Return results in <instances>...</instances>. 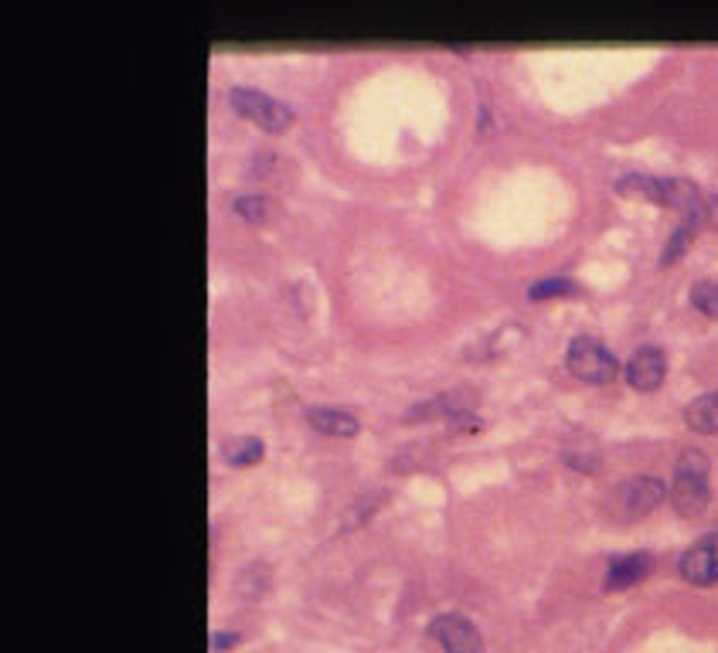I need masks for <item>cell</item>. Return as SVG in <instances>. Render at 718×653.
Returning <instances> with one entry per match:
<instances>
[{
    "instance_id": "6da1fadb",
    "label": "cell",
    "mask_w": 718,
    "mask_h": 653,
    "mask_svg": "<svg viewBox=\"0 0 718 653\" xmlns=\"http://www.w3.org/2000/svg\"><path fill=\"white\" fill-rule=\"evenodd\" d=\"M674 511L684 517H695L708 507L712 490H708V456L701 449H684L674 463V487H671Z\"/></svg>"
},
{
    "instance_id": "7a4b0ae2",
    "label": "cell",
    "mask_w": 718,
    "mask_h": 653,
    "mask_svg": "<svg viewBox=\"0 0 718 653\" xmlns=\"http://www.w3.org/2000/svg\"><path fill=\"white\" fill-rule=\"evenodd\" d=\"M569 371L582 381H593V385H603V381H613L616 371H620V361L613 358V351L603 341L589 334L572 337L569 344Z\"/></svg>"
},
{
    "instance_id": "3957f363",
    "label": "cell",
    "mask_w": 718,
    "mask_h": 653,
    "mask_svg": "<svg viewBox=\"0 0 718 653\" xmlns=\"http://www.w3.org/2000/svg\"><path fill=\"white\" fill-rule=\"evenodd\" d=\"M228 103L235 106V113L239 116H246V120L263 126V130H269V133H280L293 123V109L286 103H280V99L259 92V89H246V86L232 89L228 92Z\"/></svg>"
},
{
    "instance_id": "277c9868",
    "label": "cell",
    "mask_w": 718,
    "mask_h": 653,
    "mask_svg": "<svg viewBox=\"0 0 718 653\" xmlns=\"http://www.w3.org/2000/svg\"><path fill=\"white\" fill-rule=\"evenodd\" d=\"M429 633L439 640L446 653H480V633L463 613H443L433 619Z\"/></svg>"
},
{
    "instance_id": "5b68a950",
    "label": "cell",
    "mask_w": 718,
    "mask_h": 653,
    "mask_svg": "<svg viewBox=\"0 0 718 653\" xmlns=\"http://www.w3.org/2000/svg\"><path fill=\"white\" fill-rule=\"evenodd\" d=\"M664 371H667L664 351L661 347H654V344L637 347L627 361V381L637 388V392H654V388L664 381Z\"/></svg>"
},
{
    "instance_id": "8992f818",
    "label": "cell",
    "mask_w": 718,
    "mask_h": 653,
    "mask_svg": "<svg viewBox=\"0 0 718 653\" xmlns=\"http://www.w3.org/2000/svg\"><path fill=\"white\" fill-rule=\"evenodd\" d=\"M678 572H681V579L691 582V585L718 582V548H715V541L705 538V541H698V545H691L681 555Z\"/></svg>"
},
{
    "instance_id": "52a82bcc",
    "label": "cell",
    "mask_w": 718,
    "mask_h": 653,
    "mask_svg": "<svg viewBox=\"0 0 718 653\" xmlns=\"http://www.w3.org/2000/svg\"><path fill=\"white\" fill-rule=\"evenodd\" d=\"M616 500H620L623 514L640 517V514L654 511V507L664 500V483L657 480V477H630V480L620 487Z\"/></svg>"
},
{
    "instance_id": "ba28073f",
    "label": "cell",
    "mask_w": 718,
    "mask_h": 653,
    "mask_svg": "<svg viewBox=\"0 0 718 653\" xmlns=\"http://www.w3.org/2000/svg\"><path fill=\"white\" fill-rule=\"evenodd\" d=\"M307 422L317 432H324V436H337V439L354 436V432L361 429L358 415L348 409H334V405H314V409H307Z\"/></svg>"
},
{
    "instance_id": "9c48e42d",
    "label": "cell",
    "mask_w": 718,
    "mask_h": 653,
    "mask_svg": "<svg viewBox=\"0 0 718 653\" xmlns=\"http://www.w3.org/2000/svg\"><path fill=\"white\" fill-rule=\"evenodd\" d=\"M650 568H654V558L647 555V551H633V555H623L616 558L610 565V575H606V585L610 589H627V585L647 579Z\"/></svg>"
},
{
    "instance_id": "30bf717a",
    "label": "cell",
    "mask_w": 718,
    "mask_h": 653,
    "mask_svg": "<svg viewBox=\"0 0 718 653\" xmlns=\"http://www.w3.org/2000/svg\"><path fill=\"white\" fill-rule=\"evenodd\" d=\"M684 419L695 432H718V392L698 395L695 402H688Z\"/></svg>"
},
{
    "instance_id": "8fae6325",
    "label": "cell",
    "mask_w": 718,
    "mask_h": 653,
    "mask_svg": "<svg viewBox=\"0 0 718 653\" xmlns=\"http://www.w3.org/2000/svg\"><path fill=\"white\" fill-rule=\"evenodd\" d=\"M222 453H225L228 463L249 466V463H256L259 456H263V443H259L256 436H235V439H228V443L222 446Z\"/></svg>"
},
{
    "instance_id": "7c38bea8",
    "label": "cell",
    "mask_w": 718,
    "mask_h": 653,
    "mask_svg": "<svg viewBox=\"0 0 718 653\" xmlns=\"http://www.w3.org/2000/svg\"><path fill=\"white\" fill-rule=\"evenodd\" d=\"M691 303H695L705 317H718V283H712V279H698V283L691 286Z\"/></svg>"
},
{
    "instance_id": "4fadbf2b",
    "label": "cell",
    "mask_w": 718,
    "mask_h": 653,
    "mask_svg": "<svg viewBox=\"0 0 718 653\" xmlns=\"http://www.w3.org/2000/svg\"><path fill=\"white\" fill-rule=\"evenodd\" d=\"M235 211L249 222H263L269 215V201L266 194H242V198H235Z\"/></svg>"
},
{
    "instance_id": "5bb4252c",
    "label": "cell",
    "mask_w": 718,
    "mask_h": 653,
    "mask_svg": "<svg viewBox=\"0 0 718 653\" xmlns=\"http://www.w3.org/2000/svg\"><path fill=\"white\" fill-rule=\"evenodd\" d=\"M698 228H701V225H695V222H681V225H678V232H674L671 239H667V249H664L661 262H671V259H678L681 252H684V245L691 242V235H695Z\"/></svg>"
},
{
    "instance_id": "9a60e30c",
    "label": "cell",
    "mask_w": 718,
    "mask_h": 653,
    "mask_svg": "<svg viewBox=\"0 0 718 653\" xmlns=\"http://www.w3.org/2000/svg\"><path fill=\"white\" fill-rule=\"evenodd\" d=\"M576 290V283H569V279H542V283H535L528 290L531 300H545V296H565Z\"/></svg>"
},
{
    "instance_id": "2e32d148",
    "label": "cell",
    "mask_w": 718,
    "mask_h": 653,
    "mask_svg": "<svg viewBox=\"0 0 718 653\" xmlns=\"http://www.w3.org/2000/svg\"><path fill=\"white\" fill-rule=\"evenodd\" d=\"M239 643V633H211V650H228Z\"/></svg>"
},
{
    "instance_id": "e0dca14e",
    "label": "cell",
    "mask_w": 718,
    "mask_h": 653,
    "mask_svg": "<svg viewBox=\"0 0 718 653\" xmlns=\"http://www.w3.org/2000/svg\"><path fill=\"white\" fill-rule=\"evenodd\" d=\"M708 225L718 228V194H712V198H708Z\"/></svg>"
},
{
    "instance_id": "ac0fdd59",
    "label": "cell",
    "mask_w": 718,
    "mask_h": 653,
    "mask_svg": "<svg viewBox=\"0 0 718 653\" xmlns=\"http://www.w3.org/2000/svg\"><path fill=\"white\" fill-rule=\"evenodd\" d=\"M712 541H715V548H718V534H715V538H712Z\"/></svg>"
}]
</instances>
